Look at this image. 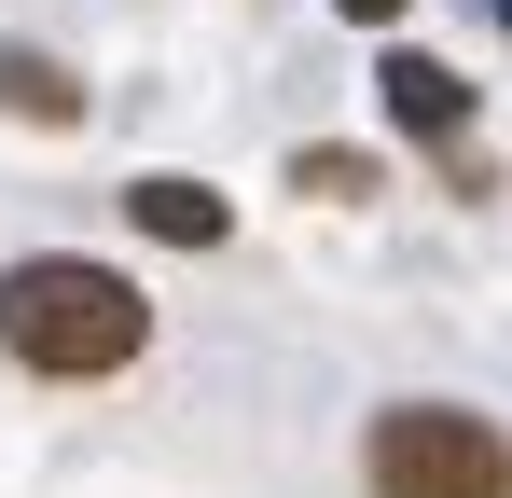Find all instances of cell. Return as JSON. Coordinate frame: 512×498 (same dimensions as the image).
Returning <instances> with one entry per match:
<instances>
[{
	"mask_svg": "<svg viewBox=\"0 0 512 498\" xmlns=\"http://www.w3.org/2000/svg\"><path fill=\"white\" fill-rule=\"evenodd\" d=\"M125 222H139V236H167V249H222V236H236V208H222L208 180H180V166L125 180Z\"/></svg>",
	"mask_w": 512,
	"mask_h": 498,
	"instance_id": "277c9868",
	"label": "cell"
},
{
	"mask_svg": "<svg viewBox=\"0 0 512 498\" xmlns=\"http://www.w3.org/2000/svg\"><path fill=\"white\" fill-rule=\"evenodd\" d=\"M139 346H153V291H139L125 263H84V249H28V263H0V360L84 388V374H125Z\"/></svg>",
	"mask_w": 512,
	"mask_h": 498,
	"instance_id": "6da1fadb",
	"label": "cell"
},
{
	"mask_svg": "<svg viewBox=\"0 0 512 498\" xmlns=\"http://www.w3.org/2000/svg\"><path fill=\"white\" fill-rule=\"evenodd\" d=\"M333 14L346 28H402V0H333Z\"/></svg>",
	"mask_w": 512,
	"mask_h": 498,
	"instance_id": "52a82bcc",
	"label": "cell"
},
{
	"mask_svg": "<svg viewBox=\"0 0 512 498\" xmlns=\"http://www.w3.org/2000/svg\"><path fill=\"white\" fill-rule=\"evenodd\" d=\"M374 97H388V125H402V139H429V153H471V83L443 70V56H416V42H402V56L374 70Z\"/></svg>",
	"mask_w": 512,
	"mask_h": 498,
	"instance_id": "3957f363",
	"label": "cell"
},
{
	"mask_svg": "<svg viewBox=\"0 0 512 498\" xmlns=\"http://www.w3.org/2000/svg\"><path fill=\"white\" fill-rule=\"evenodd\" d=\"M291 194H319V208H360V194H374V153H346V139H305V153H291Z\"/></svg>",
	"mask_w": 512,
	"mask_h": 498,
	"instance_id": "8992f818",
	"label": "cell"
},
{
	"mask_svg": "<svg viewBox=\"0 0 512 498\" xmlns=\"http://www.w3.org/2000/svg\"><path fill=\"white\" fill-rule=\"evenodd\" d=\"M0 97H14L28 125H84V83L56 70V56H28V42H0Z\"/></svg>",
	"mask_w": 512,
	"mask_h": 498,
	"instance_id": "5b68a950",
	"label": "cell"
},
{
	"mask_svg": "<svg viewBox=\"0 0 512 498\" xmlns=\"http://www.w3.org/2000/svg\"><path fill=\"white\" fill-rule=\"evenodd\" d=\"M360 485L374 498H512V429L471 402H388L360 429Z\"/></svg>",
	"mask_w": 512,
	"mask_h": 498,
	"instance_id": "7a4b0ae2",
	"label": "cell"
},
{
	"mask_svg": "<svg viewBox=\"0 0 512 498\" xmlns=\"http://www.w3.org/2000/svg\"><path fill=\"white\" fill-rule=\"evenodd\" d=\"M499 42H512V0H499Z\"/></svg>",
	"mask_w": 512,
	"mask_h": 498,
	"instance_id": "ba28073f",
	"label": "cell"
}]
</instances>
